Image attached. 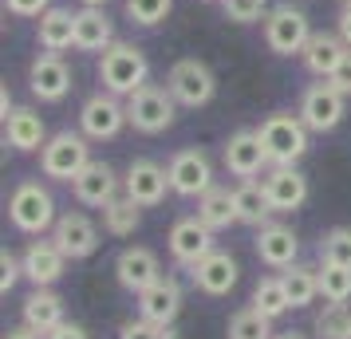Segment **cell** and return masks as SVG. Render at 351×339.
Listing matches in <instances>:
<instances>
[{"label":"cell","mask_w":351,"mask_h":339,"mask_svg":"<svg viewBox=\"0 0 351 339\" xmlns=\"http://www.w3.org/2000/svg\"><path fill=\"white\" fill-rule=\"evenodd\" d=\"M99 83H103V91L127 99L150 83V60L134 44L114 40L107 51H99Z\"/></svg>","instance_id":"cell-1"},{"label":"cell","mask_w":351,"mask_h":339,"mask_svg":"<svg viewBox=\"0 0 351 339\" xmlns=\"http://www.w3.org/2000/svg\"><path fill=\"white\" fill-rule=\"evenodd\" d=\"M91 138L83 134V130H56L44 150H40V174L51 181H71L83 174V166L91 162Z\"/></svg>","instance_id":"cell-2"},{"label":"cell","mask_w":351,"mask_h":339,"mask_svg":"<svg viewBox=\"0 0 351 339\" xmlns=\"http://www.w3.org/2000/svg\"><path fill=\"white\" fill-rule=\"evenodd\" d=\"M256 134H261L265 154H269L272 166H296V162L308 154V134H312V130L304 127L300 114L276 111L256 127Z\"/></svg>","instance_id":"cell-3"},{"label":"cell","mask_w":351,"mask_h":339,"mask_svg":"<svg viewBox=\"0 0 351 339\" xmlns=\"http://www.w3.org/2000/svg\"><path fill=\"white\" fill-rule=\"evenodd\" d=\"M56 197L48 194V186H40V181H20L12 197H8V221L12 229L20 233H28V237H40V233H48L56 225Z\"/></svg>","instance_id":"cell-4"},{"label":"cell","mask_w":351,"mask_h":339,"mask_svg":"<svg viewBox=\"0 0 351 339\" xmlns=\"http://www.w3.org/2000/svg\"><path fill=\"white\" fill-rule=\"evenodd\" d=\"M127 118L138 134H162L174 127L178 118V99L162 83H146L134 95H127Z\"/></svg>","instance_id":"cell-5"},{"label":"cell","mask_w":351,"mask_h":339,"mask_svg":"<svg viewBox=\"0 0 351 339\" xmlns=\"http://www.w3.org/2000/svg\"><path fill=\"white\" fill-rule=\"evenodd\" d=\"M166 87H170V95L178 99V107L197 111V107H209V103H213V95H217V75L209 71L206 60L186 55V60H178V64L170 67Z\"/></svg>","instance_id":"cell-6"},{"label":"cell","mask_w":351,"mask_h":339,"mask_svg":"<svg viewBox=\"0 0 351 339\" xmlns=\"http://www.w3.org/2000/svg\"><path fill=\"white\" fill-rule=\"evenodd\" d=\"M308 40H312V24L304 16L300 8H292V4H276L269 8V16H265V44H269L272 55H300L308 48Z\"/></svg>","instance_id":"cell-7"},{"label":"cell","mask_w":351,"mask_h":339,"mask_svg":"<svg viewBox=\"0 0 351 339\" xmlns=\"http://www.w3.org/2000/svg\"><path fill=\"white\" fill-rule=\"evenodd\" d=\"M127 99L111 95V91H95L80 107V130L91 142H111L119 138V130L127 127Z\"/></svg>","instance_id":"cell-8"},{"label":"cell","mask_w":351,"mask_h":339,"mask_svg":"<svg viewBox=\"0 0 351 339\" xmlns=\"http://www.w3.org/2000/svg\"><path fill=\"white\" fill-rule=\"evenodd\" d=\"M304 127L312 130V134H332L339 123H343V114H348V95L343 91H335L332 83H312L308 91L300 95V111Z\"/></svg>","instance_id":"cell-9"},{"label":"cell","mask_w":351,"mask_h":339,"mask_svg":"<svg viewBox=\"0 0 351 339\" xmlns=\"http://www.w3.org/2000/svg\"><path fill=\"white\" fill-rule=\"evenodd\" d=\"M166 174H170V190L178 197H202L213 190V166L197 146L178 150L174 158L166 162Z\"/></svg>","instance_id":"cell-10"},{"label":"cell","mask_w":351,"mask_h":339,"mask_svg":"<svg viewBox=\"0 0 351 339\" xmlns=\"http://www.w3.org/2000/svg\"><path fill=\"white\" fill-rule=\"evenodd\" d=\"M221 162H225V170H229L233 178H241V181L261 178V170L272 166L256 130H233L229 142H225V150H221Z\"/></svg>","instance_id":"cell-11"},{"label":"cell","mask_w":351,"mask_h":339,"mask_svg":"<svg viewBox=\"0 0 351 339\" xmlns=\"http://www.w3.org/2000/svg\"><path fill=\"white\" fill-rule=\"evenodd\" d=\"M123 194L134 197L143 210H154V205H162L166 194H170V174L162 170L158 162L134 158L127 166V174H123Z\"/></svg>","instance_id":"cell-12"},{"label":"cell","mask_w":351,"mask_h":339,"mask_svg":"<svg viewBox=\"0 0 351 339\" xmlns=\"http://www.w3.org/2000/svg\"><path fill=\"white\" fill-rule=\"evenodd\" d=\"M28 91L40 103H64L67 91H71V67L64 64V55L40 51L28 67Z\"/></svg>","instance_id":"cell-13"},{"label":"cell","mask_w":351,"mask_h":339,"mask_svg":"<svg viewBox=\"0 0 351 339\" xmlns=\"http://www.w3.org/2000/svg\"><path fill=\"white\" fill-rule=\"evenodd\" d=\"M51 241L60 244L67 260H87L99 249V229L87 213H60L51 225Z\"/></svg>","instance_id":"cell-14"},{"label":"cell","mask_w":351,"mask_h":339,"mask_svg":"<svg viewBox=\"0 0 351 339\" xmlns=\"http://www.w3.org/2000/svg\"><path fill=\"white\" fill-rule=\"evenodd\" d=\"M71 194H75V201L80 205H91V210H103V205H111L114 197L123 194V178L114 174L107 162L91 158L87 166H83V174L75 181H71Z\"/></svg>","instance_id":"cell-15"},{"label":"cell","mask_w":351,"mask_h":339,"mask_svg":"<svg viewBox=\"0 0 351 339\" xmlns=\"http://www.w3.org/2000/svg\"><path fill=\"white\" fill-rule=\"evenodd\" d=\"M217 244H213V229L202 221V217H182L170 229V257L182 264V268H193L197 260H206Z\"/></svg>","instance_id":"cell-16"},{"label":"cell","mask_w":351,"mask_h":339,"mask_svg":"<svg viewBox=\"0 0 351 339\" xmlns=\"http://www.w3.org/2000/svg\"><path fill=\"white\" fill-rule=\"evenodd\" d=\"M265 194H269L272 213H296L308 201V178L296 166H269V174L261 178Z\"/></svg>","instance_id":"cell-17"},{"label":"cell","mask_w":351,"mask_h":339,"mask_svg":"<svg viewBox=\"0 0 351 339\" xmlns=\"http://www.w3.org/2000/svg\"><path fill=\"white\" fill-rule=\"evenodd\" d=\"M253 244H256L261 264H269V268H276V273L292 268L296 257H300V237H296L288 225H280V221H269V225L256 229V241Z\"/></svg>","instance_id":"cell-18"},{"label":"cell","mask_w":351,"mask_h":339,"mask_svg":"<svg viewBox=\"0 0 351 339\" xmlns=\"http://www.w3.org/2000/svg\"><path fill=\"white\" fill-rule=\"evenodd\" d=\"M158 276H162V264L146 244H130V249H123L114 257V280H119V288L134 292V296L143 288H150Z\"/></svg>","instance_id":"cell-19"},{"label":"cell","mask_w":351,"mask_h":339,"mask_svg":"<svg viewBox=\"0 0 351 339\" xmlns=\"http://www.w3.org/2000/svg\"><path fill=\"white\" fill-rule=\"evenodd\" d=\"M20 264H24V280H28L32 288H51V284L64 276L67 257L60 253V244L48 237V241H32L28 244L24 257H20Z\"/></svg>","instance_id":"cell-20"},{"label":"cell","mask_w":351,"mask_h":339,"mask_svg":"<svg viewBox=\"0 0 351 339\" xmlns=\"http://www.w3.org/2000/svg\"><path fill=\"white\" fill-rule=\"evenodd\" d=\"M178 312H182V288H178L174 276H158L150 288L138 292V316L143 320L170 327L178 320Z\"/></svg>","instance_id":"cell-21"},{"label":"cell","mask_w":351,"mask_h":339,"mask_svg":"<svg viewBox=\"0 0 351 339\" xmlns=\"http://www.w3.org/2000/svg\"><path fill=\"white\" fill-rule=\"evenodd\" d=\"M190 276H193V284L206 292V296H229V292L237 288L241 268H237V260L229 257V253L213 249L206 260H197V264H193Z\"/></svg>","instance_id":"cell-22"},{"label":"cell","mask_w":351,"mask_h":339,"mask_svg":"<svg viewBox=\"0 0 351 339\" xmlns=\"http://www.w3.org/2000/svg\"><path fill=\"white\" fill-rule=\"evenodd\" d=\"M348 51H351V48L343 44V36H339V32H312L308 48L300 51V60H304V67H308V75L328 79Z\"/></svg>","instance_id":"cell-23"},{"label":"cell","mask_w":351,"mask_h":339,"mask_svg":"<svg viewBox=\"0 0 351 339\" xmlns=\"http://www.w3.org/2000/svg\"><path fill=\"white\" fill-rule=\"evenodd\" d=\"M4 138H8V146H12V150H20V154L44 150V142H48L44 114H36L32 107H16V111L4 118Z\"/></svg>","instance_id":"cell-24"},{"label":"cell","mask_w":351,"mask_h":339,"mask_svg":"<svg viewBox=\"0 0 351 339\" xmlns=\"http://www.w3.org/2000/svg\"><path fill=\"white\" fill-rule=\"evenodd\" d=\"M36 40H40L44 51H56V55H64L67 48H75V12L51 4L44 16H36Z\"/></svg>","instance_id":"cell-25"},{"label":"cell","mask_w":351,"mask_h":339,"mask_svg":"<svg viewBox=\"0 0 351 339\" xmlns=\"http://www.w3.org/2000/svg\"><path fill=\"white\" fill-rule=\"evenodd\" d=\"M114 44V24L103 8L75 12V51H107Z\"/></svg>","instance_id":"cell-26"},{"label":"cell","mask_w":351,"mask_h":339,"mask_svg":"<svg viewBox=\"0 0 351 339\" xmlns=\"http://www.w3.org/2000/svg\"><path fill=\"white\" fill-rule=\"evenodd\" d=\"M20 316H24V323L32 331H44L48 336V331H56L64 323V300L51 288H32L28 300H24V307H20Z\"/></svg>","instance_id":"cell-27"},{"label":"cell","mask_w":351,"mask_h":339,"mask_svg":"<svg viewBox=\"0 0 351 339\" xmlns=\"http://www.w3.org/2000/svg\"><path fill=\"white\" fill-rule=\"evenodd\" d=\"M233 201H237V221L241 225H269V217H272V205H269V194H265V186L261 181H237L233 186Z\"/></svg>","instance_id":"cell-28"},{"label":"cell","mask_w":351,"mask_h":339,"mask_svg":"<svg viewBox=\"0 0 351 339\" xmlns=\"http://www.w3.org/2000/svg\"><path fill=\"white\" fill-rule=\"evenodd\" d=\"M197 217H202L213 233H221V229H229V225H241V221H237V201H233V190L213 186L209 194H202V197H197Z\"/></svg>","instance_id":"cell-29"},{"label":"cell","mask_w":351,"mask_h":339,"mask_svg":"<svg viewBox=\"0 0 351 339\" xmlns=\"http://www.w3.org/2000/svg\"><path fill=\"white\" fill-rule=\"evenodd\" d=\"M280 280H285V292L288 300H292V307H308L316 304L319 296V268H312V264H292V268H285L280 273Z\"/></svg>","instance_id":"cell-30"},{"label":"cell","mask_w":351,"mask_h":339,"mask_svg":"<svg viewBox=\"0 0 351 339\" xmlns=\"http://www.w3.org/2000/svg\"><path fill=\"white\" fill-rule=\"evenodd\" d=\"M138 221H143V205L127 194H119L111 205H103V229L111 237H130L138 229Z\"/></svg>","instance_id":"cell-31"},{"label":"cell","mask_w":351,"mask_h":339,"mask_svg":"<svg viewBox=\"0 0 351 339\" xmlns=\"http://www.w3.org/2000/svg\"><path fill=\"white\" fill-rule=\"evenodd\" d=\"M253 307L256 312H265L269 320H280L288 307H292V300H288V292H285V280H280V276H265V280H256Z\"/></svg>","instance_id":"cell-32"},{"label":"cell","mask_w":351,"mask_h":339,"mask_svg":"<svg viewBox=\"0 0 351 339\" xmlns=\"http://www.w3.org/2000/svg\"><path fill=\"white\" fill-rule=\"evenodd\" d=\"M225 336L229 339H272V320L265 312H256V307H241L229 316V327H225Z\"/></svg>","instance_id":"cell-33"},{"label":"cell","mask_w":351,"mask_h":339,"mask_svg":"<svg viewBox=\"0 0 351 339\" xmlns=\"http://www.w3.org/2000/svg\"><path fill=\"white\" fill-rule=\"evenodd\" d=\"M319 296L328 304H348L351 300V268L332 264V260H319Z\"/></svg>","instance_id":"cell-34"},{"label":"cell","mask_w":351,"mask_h":339,"mask_svg":"<svg viewBox=\"0 0 351 339\" xmlns=\"http://www.w3.org/2000/svg\"><path fill=\"white\" fill-rule=\"evenodd\" d=\"M316 336L319 339H351V307L348 304H328L316 316Z\"/></svg>","instance_id":"cell-35"},{"label":"cell","mask_w":351,"mask_h":339,"mask_svg":"<svg viewBox=\"0 0 351 339\" xmlns=\"http://www.w3.org/2000/svg\"><path fill=\"white\" fill-rule=\"evenodd\" d=\"M319 260H332V264L351 268V229L348 225H335L319 237Z\"/></svg>","instance_id":"cell-36"},{"label":"cell","mask_w":351,"mask_h":339,"mask_svg":"<svg viewBox=\"0 0 351 339\" xmlns=\"http://www.w3.org/2000/svg\"><path fill=\"white\" fill-rule=\"evenodd\" d=\"M170 8H174V0H127V20L138 28H158L170 16Z\"/></svg>","instance_id":"cell-37"},{"label":"cell","mask_w":351,"mask_h":339,"mask_svg":"<svg viewBox=\"0 0 351 339\" xmlns=\"http://www.w3.org/2000/svg\"><path fill=\"white\" fill-rule=\"evenodd\" d=\"M221 12L233 24H256L269 16V0H221Z\"/></svg>","instance_id":"cell-38"},{"label":"cell","mask_w":351,"mask_h":339,"mask_svg":"<svg viewBox=\"0 0 351 339\" xmlns=\"http://www.w3.org/2000/svg\"><path fill=\"white\" fill-rule=\"evenodd\" d=\"M119 339H174V331L170 327H162V323H150V320H130L119 327Z\"/></svg>","instance_id":"cell-39"},{"label":"cell","mask_w":351,"mask_h":339,"mask_svg":"<svg viewBox=\"0 0 351 339\" xmlns=\"http://www.w3.org/2000/svg\"><path fill=\"white\" fill-rule=\"evenodd\" d=\"M24 276V264H20V257H12L8 249L0 253V296H8V292L16 288V280Z\"/></svg>","instance_id":"cell-40"},{"label":"cell","mask_w":351,"mask_h":339,"mask_svg":"<svg viewBox=\"0 0 351 339\" xmlns=\"http://www.w3.org/2000/svg\"><path fill=\"white\" fill-rule=\"evenodd\" d=\"M8 16H20V20H32V16H44L51 8V0H4Z\"/></svg>","instance_id":"cell-41"},{"label":"cell","mask_w":351,"mask_h":339,"mask_svg":"<svg viewBox=\"0 0 351 339\" xmlns=\"http://www.w3.org/2000/svg\"><path fill=\"white\" fill-rule=\"evenodd\" d=\"M328 83H332L335 91H343V95H351V51L339 60V67H335L332 75H328Z\"/></svg>","instance_id":"cell-42"},{"label":"cell","mask_w":351,"mask_h":339,"mask_svg":"<svg viewBox=\"0 0 351 339\" xmlns=\"http://www.w3.org/2000/svg\"><path fill=\"white\" fill-rule=\"evenodd\" d=\"M48 339H91L87 336V331H83L80 323H60V327H56V331H48Z\"/></svg>","instance_id":"cell-43"},{"label":"cell","mask_w":351,"mask_h":339,"mask_svg":"<svg viewBox=\"0 0 351 339\" xmlns=\"http://www.w3.org/2000/svg\"><path fill=\"white\" fill-rule=\"evenodd\" d=\"M335 32L343 36V44L351 48V4H343V8H339V16H335Z\"/></svg>","instance_id":"cell-44"},{"label":"cell","mask_w":351,"mask_h":339,"mask_svg":"<svg viewBox=\"0 0 351 339\" xmlns=\"http://www.w3.org/2000/svg\"><path fill=\"white\" fill-rule=\"evenodd\" d=\"M4 339H48V336H44V331H32V327L24 323V327H12V331H8Z\"/></svg>","instance_id":"cell-45"},{"label":"cell","mask_w":351,"mask_h":339,"mask_svg":"<svg viewBox=\"0 0 351 339\" xmlns=\"http://www.w3.org/2000/svg\"><path fill=\"white\" fill-rule=\"evenodd\" d=\"M12 111H16V103H12V91L4 87V91H0V114L8 118V114H12Z\"/></svg>","instance_id":"cell-46"},{"label":"cell","mask_w":351,"mask_h":339,"mask_svg":"<svg viewBox=\"0 0 351 339\" xmlns=\"http://www.w3.org/2000/svg\"><path fill=\"white\" fill-rule=\"evenodd\" d=\"M83 8H103V4H111V0H80Z\"/></svg>","instance_id":"cell-47"},{"label":"cell","mask_w":351,"mask_h":339,"mask_svg":"<svg viewBox=\"0 0 351 339\" xmlns=\"http://www.w3.org/2000/svg\"><path fill=\"white\" fill-rule=\"evenodd\" d=\"M272 339H308V336H300V331H280V336H272Z\"/></svg>","instance_id":"cell-48"},{"label":"cell","mask_w":351,"mask_h":339,"mask_svg":"<svg viewBox=\"0 0 351 339\" xmlns=\"http://www.w3.org/2000/svg\"><path fill=\"white\" fill-rule=\"evenodd\" d=\"M343 4H351V0H343Z\"/></svg>","instance_id":"cell-49"},{"label":"cell","mask_w":351,"mask_h":339,"mask_svg":"<svg viewBox=\"0 0 351 339\" xmlns=\"http://www.w3.org/2000/svg\"><path fill=\"white\" fill-rule=\"evenodd\" d=\"M217 4H221V0H217Z\"/></svg>","instance_id":"cell-50"}]
</instances>
